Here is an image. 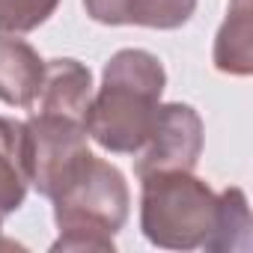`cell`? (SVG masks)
<instances>
[{
    "instance_id": "obj_1",
    "label": "cell",
    "mask_w": 253,
    "mask_h": 253,
    "mask_svg": "<svg viewBox=\"0 0 253 253\" xmlns=\"http://www.w3.org/2000/svg\"><path fill=\"white\" fill-rule=\"evenodd\" d=\"M42 60L36 54H27L21 66H6L3 48H0V98L9 104H30L42 84Z\"/></svg>"
},
{
    "instance_id": "obj_2",
    "label": "cell",
    "mask_w": 253,
    "mask_h": 253,
    "mask_svg": "<svg viewBox=\"0 0 253 253\" xmlns=\"http://www.w3.org/2000/svg\"><path fill=\"white\" fill-rule=\"evenodd\" d=\"M57 0H0V30H30L42 24Z\"/></svg>"
}]
</instances>
